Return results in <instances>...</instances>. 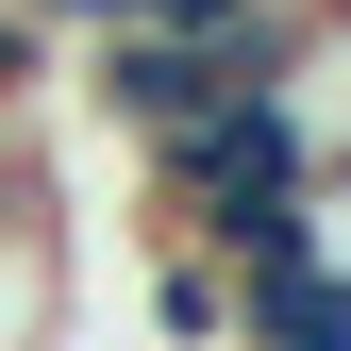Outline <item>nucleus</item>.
Wrapping results in <instances>:
<instances>
[{"label": "nucleus", "mask_w": 351, "mask_h": 351, "mask_svg": "<svg viewBox=\"0 0 351 351\" xmlns=\"http://www.w3.org/2000/svg\"><path fill=\"white\" fill-rule=\"evenodd\" d=\"M151 318L184 335V351H234V285H217L201 251H167V268H151Z\"/></svg>", "instance_id": "nucleus-4"}, {"label": "nucleus", "mask_w": 351, "mask_h": 351, "mask_svg": "<svg viewBox=\"0 0 351 351\" xmlns=\"http://www.w3.org/2000/svg\"><path fill=\"white\" fill-rule=\"evenodd\" d=\"M34 67H51V34H34V0H0V101H17Z\"/></svg>", "instance_id": "nucleus-5"}, {"label": "nucleus", "mask_w": 351, "mask_h": 351, "mask_svg": "<svg viewBox=\"0 0 351 351\" xmlns=\"http://www.w3.org/2000/svg\"><path fill=\"white\" fill-rule=\"evenodd\" d=\"M84 84H101V117H117L134 151H167V134H184V117L217 101V84L167 51V34H101V51H84Z\"/></svg>", "instance_id": "nucleus-2"}, {"label": "nucleus", "mask_w": 351, "mask_h": 351, "mask_svg": "<svg viewBox=\"0 0 351 351\" xmlns=\"http://www.w3.org/2000/svg\"><path fill=\"white\" fill-rule=\"evenodd\" d=\"M0 234H17V184H0Z\"/></svg>", "instance_id": "nucleus-6"}, {"label": "nucleus", "mask_w": 351, "mask_h": 351, "mask_svg": "<svg viewBox=\"0 0 351 351\" xmlns=\"http://www.w3.org/2000/svg\"><path fill=\"white\" fill-rule=\"evenodd\" d=\"M234 351H351V285L318 268V251L234 268Z\"/></svg>", "instance_id": "nucleus-3"}, {"label": "nucleus", "mask_w": 351, "mask_h": 351, "mask_svg": "<svg viewBox=\"0 0 351 351\" xmlns=\"http://www.w3.org/2000/svg\"><path fill=\"white\" fill-rule=\"evenodd\" d=\"M151 184H167V234H184L217 285H234V268H285V251H318V201H335L318 151H301V117L268 101V84H217L184 134L151 151Z\"/></svg>", "instance_id": "nucleus-1"}]
</instances>
